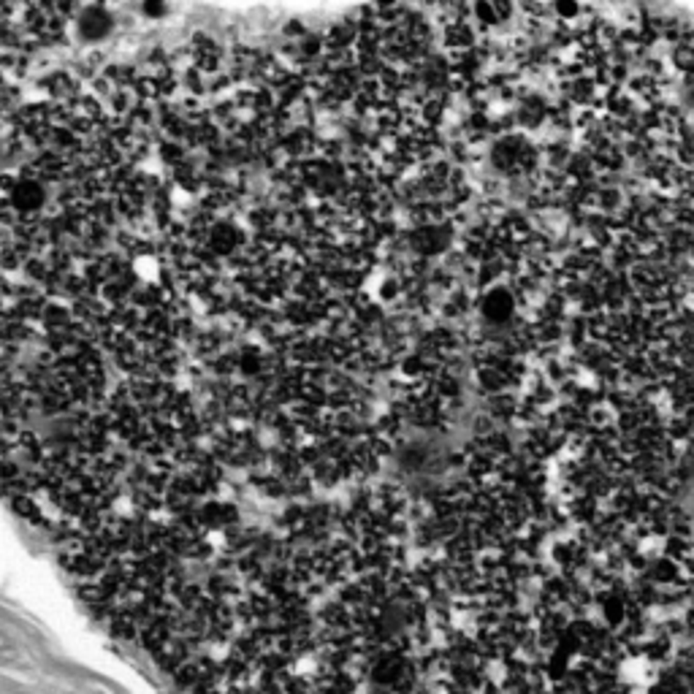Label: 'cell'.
<instances>
[{"instance_id": "obj_5", "label": "cell", "mask_w": 694, "mask_h": 694, "mask_svg": "<svg viewBox=\"0 0 694 694\" xmlns=\"http://www.w3.org/2000/svg\"><path fill=\"white\" fill-rule=\"evenodd\" d=\"M578 3L575 0H556V14L561 16V19H575L578 16Z\"/></svg>"}, {"instance_id": "obj_3", "label": "cell", "mask_w": 694, "mask_h": 694, "mask_svg": "<svg viewBox=\"0 0 694 694\" xmlns=\"http://www.w3.org/2000/svg\"><path fill=\"white\" fill-rule=\"evenodd\" d=\"M111 28V16L103 11V9H84L82 16H79V33L87 38V41H98V38H103Z\"/></svg>"}, {"instance_id": "obj_8", "label": "cell", "mask_w": 694, "mask_h": 694, "mask_svg": "<svg viewBox=\"0 0 694 694\" xmlns=\"http://www.w3.org/2000/svg\"><path fill=\"white\" fill-rule=\"evenodd\" d=\"M374 3H377V6H383V9H388V6H393L396 0H374Z\"/></svg>"}, {"instance_id": "obj_2", "label": "cell", "mask_w": 694, "mask_h": 694, "mask_svg": "<svg viewBox=\"0 0 694 694\" xmlns=\"http://www.w3.org/2000/svg\"><path fill=\"white\" fill-rule=\"evenodd\" d=\"M480 312H483V318H486L488 323H494V325L508 323L510 318H513V312H515V298H513L510 291H505V288H494V291H488V293L483 296Z\"/></svg>"}, {"instance_id": "obj_7", "label": "cell", "mask_w": 694, "mask_h": 694, "mask_svg": "<svg viewBox=\"0 0 694 694\" xmlns=\"http://www.w3.org/2000/svg\"><path fill=\"white\" fill-rule=\"evenodd\" d=\"M166 9V0H144V14L147 16H160Z\"/></svg>"}, {"instance_id": "obj_9", "label": "cell", "mask_w": 694, "mask_h": 694, "mask_svg": "<svg viewBox=\"0 0 694 694\" xmlns=\"http://www.w3.org/2000/svg\"><path fill=\"white\" fill-rule=\"evenodd\" d=\"M689 250H692V255H694V236H692V242H689Z\"/></svg>"}, {"instance_id": "obj_4", "label": "cell", "mask_w": 694, "mask_h": 694, "mask_svg": "<svg viewBox=\"0 0 694 694\" xmlns=\"http://www.w3.org/2000/svg\"><path fill=\"white\" fill-rule=\"evenodd\" d=\"M673 62H676L678 71L692 74L694 71V47H689V44H678L676 52H673Z\"/></svg>"}, {"instance_id": "obj_1", "label": "cell", "mask_w": 694, "mask_h": 694, "mask_svg": "<svg viewBox=\"0 0 694 694\" xmlns=\"http://www.w3.org/2000/svg\"><path fill=\"white\" fill-rule=\"evenodd\" d=\"M9 201H11L14 212H19V215H35L44 206L47 193H44V185L35 182V179H19L9 190Z\"/></svg>"}, {"instance_id": "obj_6", "label": "cell", "mask_w": 694, "mask_h": 694, "mask_svg": "<svg viewBox=\"0 0 694 694\" xmlns=\"http://www.w3.org/2000/svg\"><path fill=\"white\" fill-rule=\"evenodd\" d=\"M605 616L610 618L613 624H616V621H621V618H624V602H621V600H608V605H605Z\"/></svg>"}]
</instances>
